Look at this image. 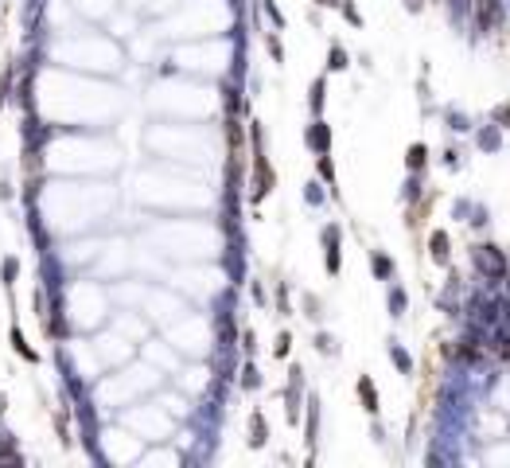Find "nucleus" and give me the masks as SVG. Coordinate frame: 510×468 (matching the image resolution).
<instances>
[{
    "instance_id": "nucleus-1",
    "label": "nucleus",
    "mask_w": 510,
    "mask_h": 468,
    "mask_svg": "<svg viewBox=\"0 0 510 468\" xmlns=\"http://www.w3.org/2000/svg\"><path fill=\"white\" fill-rule=\"evenodd\" d=\"M0 90H4V86H0Z\"/></svg>"
}]
</instances>
